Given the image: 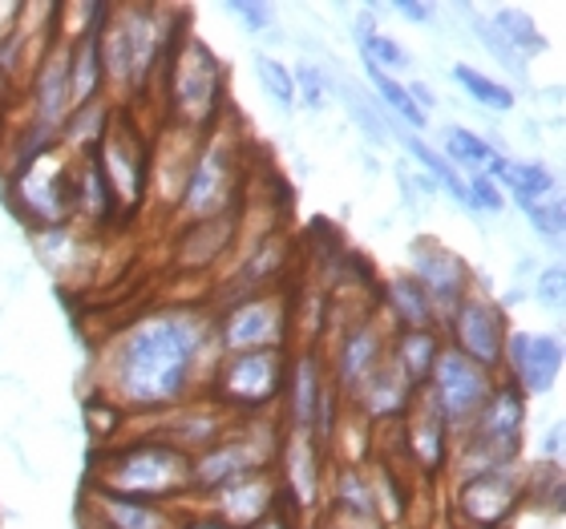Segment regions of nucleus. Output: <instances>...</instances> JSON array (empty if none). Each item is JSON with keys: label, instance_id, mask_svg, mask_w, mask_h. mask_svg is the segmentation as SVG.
Instances as JSON below:
<instances>
[{"label": "nucleus", "instance_id": "nucleus-18", "mask_svg": "<svg viewBox=\"0 0 566 529\" xmlns=\"http://www.w3.org/2000/svg\"><path fill=\"white\" fill-rule=\"evenodd\" d=\"M413 396L417 389L397 372V364H392L389 356H385L344 400L353 404V412L360 421L385 424V421H401L405 412H409V404H413Z\"/></svg>", "mask_w": 566, "mask_h": 529}, {"label": "nucleus", "instance_id": "nucleus-39", "mask_svg": "<svg viewBox=\"0 0 566 529\" xmlns=\"http://www.w3.org/2000/svg\"><path fill=\"white\" fill-rule=\"evenodd\" d=\"M538 299H551V304H563V267H551L538 279Z\"/></svg>", "mask_w": 566, "mask_h": 529}, {"label": "nucleus", "instance_id": "nucleus-15", "mask_svg": "<svg viewBox=\"0 0 566 529\" xmlns=\"http://www.w3.org/2000/svg\"><path fill=\"white\" fill-rule=\"evenodd\" d=\"M202 501L211 506V514L223 521V526L251 529V526H260L268 514L280 509L283 494H280V482H275L272 473H248V477H239V482L207 494Z\"/></svg>", "mask_w": 566, "mask_h": 529}, {"label": "nucleus", "instance_id": "nucleus-38", "mask_svg": "<svg viewBox=\"0 0 566 529\" xmlns=\"http://www.w3.org/2000/svg\"><path fill=\"white\" fill-rule=\"evenodd\" d=\"M231 12H235V17H243V24H248L251 33H263V29L272 24V9H268V4H260V0H251V4H231Z\"/></svg>", "mask_w": 566, "mask_h": 529}, {"label": "nucleus", "instance_id": "nucleus-6", "mask_svg": "<svg viewBox=\"0 0 566 529\" xmlns=\"http://www.w3.org/2000/svg\"><path fill=\"white\" fill-rule=\"evenodd\" d=\"M497 377L485 368L470 364L465 356H458L453 348H441L433 372L424 380V400L437 409V416L449 424V433H465L473 424V416L485 409V400L494 396Z\"/></svg>", "mask_w": 566, "mask_h": 529}, {"label": "nucleus", "instance_id": "nucleus-37", "mask_svg": "<svg viewBox=\"0 0 566 529\" xmlns=\"http://www.w3.org/2000/svg\"><path fill=\"white\" fill-rule=\"evenodd\" d=\"M473 29H478V36H482V41H485V49L494 53L497 65H502V70H514V73H518V77H522V73H526V70H522V57H518V53H514V49L506 45V41H502V36H497L494 24H482V21H478V24H473Z\"/></svg>", "mask_w": 566, "mask_h": 529}, {"label": "nucleus", "instance_id": "nucleus-10", "mask_svg": "<svg viewBox=\"0 0 566 529\" xmlns=\"http://www.w3.org/2000/svg\"><path fill=\"white\" fill-rule=\"evenodd\" d=\"M94 162L102 170V178H106L118 211H134L146 199V190H150V146L134 130V121H109L106 138L97 141Z\"/></svg>", "mask_w": 566, "mask_h": 529}, {"label": "nucleus", "instance_id": "nucleus-21", "mask_svg": "<svg viewBox=\"0 0 566 529\" xmlns=\"http://www.w3.org/2000/svg\"><path fill=\"white\" fill-rule=\"evenodd\" d=\"M97 33H102V29L77 36L73 45H65V70H70L73 109L97 102L102 89H106V77H102V53H97Z\"/></svg>", "mask_w": 566, "mask_h": 529}, {"label": "nucleus", "instance_id": "nucleus-3", "mask_svg": "<svg viewBox=\"0 0 566 529\" xmlns=\"http://www.w3.org/2000/svg\"><path fill=\"white\" fill-rule=\"evenodd\" d=\"M166 102L178 130L207 134L223 109V65L195 36H178L175 53L166 61Z\"/></svg>", "mask_w": 566, "mask_h": 529}, {"label": "nucleus", "instance_id": "nucleus-25", "mask_svg": "<svg viewBox=\"0 0 566 529\" xmlns=\"http://www.w3.org/2000/svg\"><path fill=\"white\" fill-rule=\"evenodd\" d=\"M490 178H502L510 187V194L518 199V207H531V202H543V199H555L558 187L555 178H551V170H546L543 162H510V158H502L497 154V162L490 166Z\"/></svg>", "mask_w": 566, "mask_h": 529}, {"label": "nucleus", "instance_id": "nucleus-8", "mask_svg": "<svg viewBox=\"0 0 566 529\" xmlns=\"http://www.w3.org/2000/svg\"><path fill=\"white\" fill-rule=\"evenodd\" d=\"M12 194H17V207L21 214H29L33 223L41 226H61L70 219V211L77 207V178L65 166V154L53 146V150L36 154L17 170V182H12Z\"/></svg>", "mask_w": 566, "mask_h": 529}, {"label": "nucleus", "instance_id": "nucleus-43", "mask_svg": "<svg viewBox=\"0 0 566 529\" xmlns=\"http://www.w3.org/2000/svg\"><path fill=\"white\" fill-rule=\"evenodd\" d=\"M182 529H231V526H223L214 514H202V518H187V526Z\"/></svg>", "mask_w": 566, "mask_h": 529}, {"label": "nucleus", "instance_id": "nucleus-20", "mask_svg": "<svg viewBox=\"0 0 566 529\" xmlns=\"http://www.w3.org/2000/svg\"><path fill=\"white\" fill-rule=\"evenodd\" d=\"M90 506H94L97 529H182L187 518L175 506H158V501H134V497H114L90 489Z\"/></svg>", "mask_w": 566, "mask_h": 529}, {"label": "nucleus", "instance_id": "nucleus-31", "mask_svg": "<svg viewBox=\"0 0 566 529\" xmlns=\"http://www.w3.org/2000/svg\"><path fill=\"white\" fill-rule=\"evenodd\" d=\"M494 29H497V36H502V41L518 53V57H522V53H543V49H546V36L534 29V21L522 9H502V12H497Z\"/></svg>", "mask_w": 566, "mask_h": 529}, {"label": "nucleus", "instance_id": "nucleus-26", "mask_svg": "<svg viewBox=\"0 0 566 529\" xmlns=\"http://www.w3.org/2000/svg\"><path fill=\"white\" fill-rule=\"evenodd\" d=\"M332 514H356V518H380L373 482L360 465H336L332 469Z\"/></svg>", "mask_w": 566, "mask_h": 529}, {"label": "nucleus", "instance_id": "nucleus-41", "mask_svg": "<svg viewBox=\"0 0 566 529\" xmlns=\"http://www.w3.org/2000/svg\"><path fill=\"white\" fill-rule=\"evenodd\" d=\"M251 529H295V526H292V518L283 514V501H280V509H275V514H268L260 526H251Z\"/></svg>", "mask_w": 566, "mask_h": 529}, {"label": "nucleus", "instance_id": "nucleus-13", "mask_svg": "<svg viewBox=\"0 0 566 529\" xmlns=\"http://www.w3.org/2000/svg\"><path fill=\"white\" fill-rule=\"evenodd\" d=\"M413 279L421 283V292L429 295V304H433L441 324H446L449 311L473 292L470 267L461 263V255L441 247L437 239H417L413 243Z\"/></svg>", "mask_w": 566, "mask_h": 529}, {"label": "nucleus", "instance_id": "nucleus-7", "mask_svg": "<svg viewBox=\"0 0 566 529\" xmlns=\"http://www.w3.org/2000/svg\"><path fill=\"white\" fill-rule=\"evenodd\" d=\"M287 328H292V307L280 292H255L243 295L227 307L223 316L214 319V340L231 352H268V348H283L287 343Z\"/></svg>", "mask_w": 566, "mask_h": 529}, {"label": "nucleus", "instance_id": "nucleus-2", "mask_svg": "<svg viewBox=\"0 0 566 529\" xmlns=\"http://www.w3.org/2000/svg\"><path fill=\"white\" fill-rule=\"evenodd\" d=\"M94 489L114 497H134V501L175 506L187 494H195V485H190V457L170 448L166 441L138 436L130 445L109 448L106 457L97 461Z\"/></svg>", "mask_w": 566, "mask_h": 529}, {"label": "nucleus", "instance_id": "nucleus-4", "mask_svg": "<svg viewBox=\"0 0 566 529\" xmlns=\"http://www.w3.org/2000/svg\"><path fill=\"white\" fill-rule=\"evenodd\" d=\"M287 380V352H231L219 360L211 377V400L223 412H263L283 396Z\"/></svg>", "mask_w": 566, "mask_h": 529}, {"label": "nucleus", "instance_id": "nucleus-11", "mask_svg": "<svg viewBox=\"0 0 566 529\" xmlns=\"http://www.w3.org/2000/svg\"><path fill=\"white\" fill-rule=\"evenodd\" d=\"M526 497V473L518 465L494 473H473L458 482V521L465 529H497Z\"/></svg>", "mask_w": 566, "mask_h": 529}, {"label": "nucleus", "instance_id": "nucleus-9", "mask_svg": "<svg viewBox=\"0 0 566 529\" xmlns=\"http://www.w3.org/2000/svg\"><path fill=\"white\" fill-rule=\"evenodd\" d=\"M449 328V343L458 356H465L470 364L485 368V372H502V356H506V336H510V319L506 311L482 292H470L461 299L449 319L441 324Z\"/></svg>", "mask_w": 566, "mask_h": 529}, {"label": "nucleus", "instance_id": "nucleus-44", "mask_svg": "<svg viewBox=\"0 0 566 529\" xmlns=\"http://www.w3.org/2000/svg\"><path fill=\"white\" fill-rule=\"evenodd\" d=\"M316 529H332V526H324V521H316Z\"/></svg>", "mask_w": 566, "mask_h": 529}, {"label": "nucleus", "instance_id": "nucleus-40", "mask_svg": "<svg viewBox=\"0 0 566 529\" xmlns=\"http://www.w3.org/2000/svg\"><path fill=\"white\" fill-rule=\"evenodd\" d=\"M397 12H401V17H409V21H429V17H433V4H409V0H401V4H397Z\"/></svg>", "mask_w": 566, "mask_h": 529}, {"label": "nucleus", "instance_id": "nucleus-14", "mask_svg": "<svg viewBox=\"0 0 566 529\" xmlns=\"http://www.w3.org/2000/svg\"><path fill=\"white\" fill-rule=\"evenodd\" d=\"M324 441L312 429H287L280 441V465H283V501L292 509H312L324 494Z\"/></svg>", "mask_w": 566, "mask_h": 529}, {"label": "nucleus", "instance_id": "nucleus-35", "mask_svg": "<svg viewBox=\"0 0 566 529\" xmlns=\"http://www.w3.org/2000/svg\"><path fill=\"white\" fill-rule=\"evenodd\" d=\"M292 82H295V102H304V106H312V109L328 106V85H324V73L319 70L300 65V70L292 73Z\"/></svg>", "mask_w": 566, "mask_h": 529}, {"label": "nucleus", "instance_id": "nucleus-5", "mask_svg": "<svg viewBox=\"0 0 566 529\" xmlns=\"http://www.w3.org/2000/svg\"><path fill=\"white\" fill-rule=\"evenodd\" d=\"M235 187H239L235 141L227 138V134H207V141H202L199 154H195V162H190L187 187L178 194L175 211L182 214V219H190V223L219 219V214L231 211Z\"/></svg>", "mask_w": 566, "mask_h": 529}, {"label": "nucleus", "instance_id": "nucleus-16", "mask_svg": "<svg viewBox=\"0 0 566 529\" xmlns=\"http://www.w3.org/2000/svg\"><path fill=\"white\" fill-rule=\"evenodd\" d=\"M283 392H287V429H312L316 433L328 400L336 396L328 377H324V360H319L316 348H304L295 360H287Z\"/></svg>", "mask_w": 566, "mask_h": 529}, {"label": "nucleus", "instance_id": "nucleus-29", "mask_svg": "<svg viewBox=\"0 0 566 529\" xmlns=\"http://www.w3.org/2000/svg\"><path fill=\"white\" fill-rule=\"evenodd\" d=\"M283 263H287V243H283V239H268V243H260V247H255V255L243 263L235 287L243 295L268 292V283L275 279V271H280ZM243 295H239V299H243Z\"/></svg>", "mask_w": 566, "mask_h": 529}, {"label": "nucleus", "instance_id": "nucleus-30", "mask_svg": "<svg viewBox=\"0 0 566 529\" xmlns=\"http://www.w3.org/2000/svg\"><path fill=\"white\" fill-rule=\"evenodd\" d=\"M453 82H458L461 89L478 102V106L494 109V114H506V109H514V94H510V85L494 82V77H485V73L470 70V65H458V70H453Z\"/></svg>", "mask_w": 566, "mask_h": 529}, {"label": "nucleus", "instance_id": "nucleus-33", "mask_svg": "<svg viewBox=\"0 0 566 529\" xmlns=\"http://www.w3.org/2000/svg\"><path fill=\"white\" fill-rule=\"evenodd\" d=\"M255 73H260V82L268 85V94H272L283 109L295 106V82H292V70H283V61L255 57Z\"/></svg>", "mask_w": 566, "mask_h": 529}, {"label": "nucleus", "instance_id": "nucleus-36", "mask_svg": "<svg viewBox=\"0 0 566 529\" xmlns=\"http://www.w3.org/2000/svg\"><path fill=\"white\" fill-rule=\"evenodd\" d=\"M522 211L531 214V223L538 235L546 239H558L563 235V223H566V214H563V199H543V202H531V207H522Z\"/></svg>", "mask_w": 566, "mask_h": 529}, {"label": "nucleus", "instance_id": "nucleus-32", "mask_svg": "<svg viewBox=\"0 0 566 529\" xmlns=\"http://www.w3.org/2000/svg\"><path fill=\"white\" fill-rule=\"evenodd\" d=\"M365 73H368V82H373V89H377V97L392 109V114H397V118H405L413 130H424V118H429V114H421V109L413 106V97L405 94V85L397 82V77L373 70V65H365Z\"/></svg>", "mask_w": 566, "mask_h": 529}, {"label": "nucleus", "instance_id": "nucleus-27", "mask_svg": "<svg viewBox=\"0 0 566 529\" xmlns=\"http://www.w3.org/2000/svg\"><path fill=\"white\" fill-rule=\"evenodd\" d=\"M446 162L453 166V170H470V174H490V166L497 162V150L490 146L485 138H478L473 130H465V126H449L446 130Z\"/></svg>", "mask_w": 566, "mask_h": 529}, {"label": "nucleus", "instance_id": "nucleus-19", "mask_svg": "<svg viewBox=\"0 0 566 529\" xmlns=\"http://www.w3.org/2000/svg\"><path fill=\"white\" fill-rule=\"evenodd\" d=\"M405 421V448H409V461L424 473H441L449 465V448H453V433L449 424L437 416V409L424 400V392H417Z\"/></svg>", "mask_w": 566, "mask_h": 529}, {"label": "nucleus", "instance_id": "nucleus-45", "mask_svg": "<svg viewBox=\"0 0 566 529\" xmlns=\"http://www.w3.org/2000/svg\"><path fill=\"white\" fill-rule=\"evenodd\" d=\"M304 529H316V526H304Z\"/></svg>", "mask_w": 566, "mask_h": 529}, {"label": "nucleus", "instance_id": "nucleus-23", "mask_svg": "<svg viewBox=\"0 0 566 529\" xmlns=\"http://www.w3.org/2000/svg\"><path fill=\"white\" fill-rule=\"evenodd\" d=\"M441 348H446V343H441V331H397L389 340V360L397 364V372L421 392L424 380H429V372H433V364H437V356H441Z\"/></svg>", "mask_w": 566, "mask_h": 529}, {"label": "nucleus", "instance_id": "nucleus-22", "mask_svg": "<svg viewBox=\"0 0 566 529\" xmlns=\"http://www.w3.org/2000/svg\"><path fill=\"white\" fill-rule=\"evenodd\" d=\"M385 311L392 316V324L401 331H441V319H437L429 295L421 292V283L413 275H397L385 287Z\"/></svg>", "mask_w": 566, "mask_h": 529}, {"label": "nucleus", "instance_id": "nucleus-42", "mask_svg": "<svg viewBox=\"0 0 566 529\" xmlns=\"http://www.w3.org/2000/svg\"><path fill=\"white\" fill-rule=\"evenodd\" d=\"M546 457L555 461H563V424H555V429H551V441H546Z\"/></svg>", "mask_w": 566, "mask_h": 529}, {"label": "nucleus", "instance_id": "nucleus-1", "mask_svg": "<svg viewBox=\"0 0 566 529\" xmlns=\"http://www.w3.org/2000/svg\"><path fill=\"white\" fill-rule=\"evenodd\" d=\"M223 360L214 319L195 307H163L134 319L106 352V392L118 409L170 412L211 380Z\"/></svg>", "mask_w": 566, "mask_h": 529}, {"label": "nucleus", "instance_id": "nucleus-12", "mask_svg": "<svg viewBox=\"0 0 566 529\" xmlns=\"http://www.w3.org/2000/svg\"><path fill=\"white\" fill-rule=\"evenodd\" d=\"M502 368L510 372L506 384H514L522 396L551 392L558 372H563V340L543 336V331H510Z\"/></svg>", "mask_w": 566, "mask_h": 529}, {"label": "nucleus", "instance_id": "nucleus-34", "mask_svg": "<svg viewBox=\"0 0 566 529\" xmlns=\"http://www.w3.org/2000/svg\"><path fill=\"white\" fill-rule=\"evenodd\" d=\"M465 207H470V211L497 214L506 207V194L497 190V182L490 174H470L465 178Z\"/></svg>", "mask_w": 566, "mask_h": 529}, {"label": "nucleus", "instance_id": "nucleus-24", "mask_svg": "<svg viewBox=\"0 0 566 529\" xmlns=\"http://www.w3.org/2000/svg\"><path fill=\"white\" fill-rule=\"evenodd\" d=\"M235 235V223H231V214H219V219H207V223H190L182 243H178V263L182 267H211L219 255L227 251Z\"/></svg>", "mask_w": 566, "mask_h": 529}, {"label": "nucleus", "instance_id": "nucleus-17", "mask_svg": "<svg viewBox=\"0 0 566 529\" xmlns=\"http://www.w3.org/2000/svg\"><path fill=\"white\" fill-rule=\"evenodd\" d=\"M385 356H389V336H385V328H380L377 319L353 324L340 336L336 352H332V384H336V396H348Z\"/></svg>", "mask_w": 566, "mask_h": 529}, {"label": "nucleus", "instance_id": "nucleus-28", "mask_svg": "<svg viewBox=\"0 0 566 529\" xmlns=\"http://www.w3.org/2000/svg\"><path fill=\"white\" fill-rule=\"evenodd\" d=\"M109 102H90V106H77L65 118V126H61V146L65 150H90V146H97V141L106 138L109 130Z\"/></svg>", "mask_w": 566, "mask_h": 529}]
</instances>
